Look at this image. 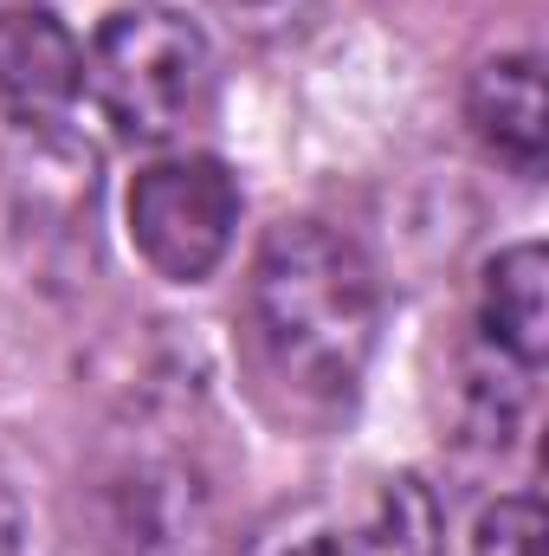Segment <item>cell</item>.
<instances>
[{
	"label": "cell",
	"instance_id": "6da1fadb",
	"mask_svg": "<svg viewBox=\"0 0 549 556\" xmlns=\"http://www.w3.org/2000/svg\"><path fill=\"white\" fill-rule=\"evenodd\" d=\"M382 330V285L356 240L323 220H278L246 278V363L291 420L349 415Z\"/></svg>",
	"mask_w": 549,
	"mask_h": 556
},
{
	"label": "cell",
	"instance_id": "7a4b0ae2",
	"mask_svg": "<svg viewBox=\"0 0 549 556\" xmlns=\"http://www.w3.org/2000/svg\"><path fill=\"white\" fill-rule=\"evenodd\" d=\"M85 91L124 142L188 137L214 104L207 33L175 7H124L85 52Z\"/></svg>",
	"mask_w": 549,
	"mask_h": 556
},
{
	"label": "cell",
	"instance_id": "3957f363",
	"mask_svg": "<svg viewBox=\"0 0 549 556\" xmlns=\"http://www.w3.org/2000/svg\"><path fill=\"white\" fill-rule=\"evenodd\" d=\"M130 247L155 278L201 285L233 253L240 227V181L220 155H162L130 181L124 201Z\"/></svg>",
	"mask_w": 549,
	"mask_h": 556
},
{
	"label": "cell",
	"instance_id": "277c9868",
	"mask_svg": "<svg viewBox=\"0 0 549 556\" xmlns=\"http://www.w3.org/2000/svg\"><path fill=\"white\" fill-rule=\"evenodd\" d=\"M85 98V46L46 7H0V111L20 130H52Z\"/></svg>",
	"mask_w": 549,
	"mask_h": 556
},
{
	"label": "cell",
	"instance_id": "5b68a950",
	"mask_svg": "<svg viewBox=\"0 0 549 556\" xmlns=\"http://www.w3.org/2000/svg\"><path fill=\"white\" fill-rule=\"evenodd\" d=\"M465 117H472V137L498 162H511L518 175H544V142H549L544 59L537 52L485 59L465 85Z\"/></svg>",
	"mask_w": 549,
	"mask_h": 556
},
{
	"label": "cell",
	"instance_id": "8992f818",
	"mask_svg": "<svg viewBox=\"0 0 549 556\" xmlns=\"http://www.w3.org/2000/svg\"><path fill=\"white\" fill-rule=\"evenodd\" d=\"M478 330L518 369L537 376L549 356V253L537 240L505 247L478 278Z\"/></svg>",
	"mask_w": 549,
	"mask_h": 556
},
{
	"label": "cell",
	"instance_id": "52a82bcc",
	"mask_svg": "<svg viewBox=\"0 0 549 556\" xmlns=\"http://www.w3.org/2000/svg\"><path fill=\"white\" fill-rule=\"evenodd\" d=\"M246 556H362V544L323 505H291V511H278L272 525L253 531Z\"/></svg>",
	"mask_w": 549,
	"mask_h": 556
},
{
	"label": "cell",
	"instance_id": "ba28073f",
	"mask_svg": "<svg viewBox=\"0 0 549 556\" xmlns=\"http://www.w3.org/2000/svg\"><path fill=\"white\" fill-rule=\"evenodd\" d=\"M382 551L388 556H433L439 551V505L420 479L382 485Z\"/></svg>",
	"mask_w": 549,
	"mask_h": 556
},
{
	"label": "cell",
	"instance_id": "9c48e42d",
	"mask_svg": "<svg viewBox=\"0 0 549 556\" xmlns=\"http://www.w3.org/2000/svg\"><path fill=\"white\" fill-rule=\"evenodd\" d=\"M544 538H549L544 505L531 492H518V498L485 505V518L472 531V551L478 556H544Z\"/></svg>",
	"mask_w": 549,
	"mask_h": 556
},
{
	"label": "cell",
	"instance_id": "30bf717a",
	"mask_svg": "<svg viewBox=\"0 0 549 556\" xmlns=\"http://www.w3.org/2000/svg\"><path fill=\"white\" fill-rule=\"evenodd\" d=\"M20 531H26V518H20V498L0 472V556H20Z\"/></svg>",
	"mask_w": 549,
	"mask_h": 556
}]
</instances>
